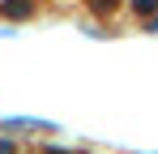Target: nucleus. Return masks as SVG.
Returning a JSON list of instances; mask_svg holds the SVG:
<instances>
[{"mask_svg": "<svg viewBox=\"0 0 158 154\" xmlns=\"http://www.w3.org/2000/svg\"><path fill=\"white\" fill-rule=\"evenodd\" d=\"M0 154H13V141H0Z\"/></svg>", "mask_w": 158, "mask_h": 154, "instance_id": "4", "label": "nucleus"}, {"mask_svg": "<svg viewBox=\"0 0 158 154\" xmlns=\"http://www.w3.org/2000/svg\"><path fill=\"white\" fill-rule=\"evenodd\" d=\"M132 9H137V13H154L158 0H132Z\"/></svg>", "mask_w": 158, "mask_h": 154, "instance_id": "3", "label": "nucleus"}, {"mask_svg": "<svg viewBox=\"0 0 158 154\" xmlns=\"http://www.w3.org/2000/svg\"><path fill=\"white\" fill-rule=\"evenodd\" d=\"M115 4H120V0H90V9H94V13H111Z\"/></svg>", "mask_w": 158, "mask_h": 154, "instance_id": "2", "label": "nucleus"}, {"mask_svg": "<svg viewBox=\"0 0 158 154\" xmlns=\"http://www.w3.org/2000/svg\"><path fill=\"white\" fill-rule=\"evenodd\" d=\"M0 13H4V17H30V13H34V0H4Z\"/></svg>", "mask_w": 158, "mask_h": 154, "instance_id": "1", "label": "nucleus"}]
</instances>
